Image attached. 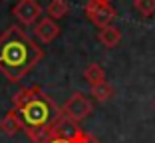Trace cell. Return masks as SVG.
I'll list each match as a JSON object with an SVG mask.
<instances>
[{
    "instance_id": "obj_1",
    "label": "cell",
    "mask_w": 155,
    "mask_h": 143,
    "mask_svg": "<svg viewBox=\"0 0 155 143\" xmlns=\"http://www.w3.org/2000/svg\"><path fill=\"white\" fill-rule=\"evenodd\" d=\"M44 58V50L20 26H10L0 36V72L8 82H20Z\"/></svg>"
},
{
    "instance_id": "obj_2",
    "label": "cell",
    "mask_w": 155,
    "mask_h": 143,
    "mask_svg": "<svg viewBox=\"0 0 155 143\" xmlns=\"http://www.w3.org/2000/svg\"><path fill=\"white\" fill-rule=\"evenodd\" d=\"M16 111H18L20 119H22L24 133L34 143H42L44 139L50 137L54 123L64 115L62 107L56 106V102L42 88L38 89V93L32 99H28Z\"/></svg>"
},
{
    "instance_id": "obj_3",
    "label": "cell",
    "mask_w": 155,
    "mask_h": 143,
    "mask_svg": "<svg viewBox=\"0 0 155 143\" xmlns=\"http://www.w3.org/2000/svg\"><path fill=\"white\" fill-rule=\"evenodd\" d=\"M84 12H86L87 20L91 24H96L97 28L111 26L115 14H117L107 0H87V4L84 6Z\"/></svg>"
},
{
    "instance_id": "obj_4",
    "label": "cell",
    "mask_w": 155,
    "mask_h": 143,
    "mask_svg": "<svg viewBox=\"0 0 155 143\" xmlns=\"http://www.w3.org/2000/svg\"><path fill=\"white\" fill-rule=\"evenodd\" d=\"M91 111H94L91 99L87 96H84V93H80V92L72 93V96L68 97V102L62 106V113H64L66 117H70V119L78 121V123L82 119H86Z\"/></svg>"
},
{
    "instance_id": "obj_5",
    "label": "cell",
    "mask_w": 155,
    "mask_h": 143,
    "mask_svg": "<svg viewBox=\"0 0 155 143\" xmlns=\"http://www.w3.org/2000/svg\"><path fill=\"white\" fill-rule=\"evenodd\" d=\"M12 14L16 16V20L20 24L32 26V24H36L38 16L42 14V6L38 0H18L12 6Z\"/></svg>"
},
{
    "instance_id": "obj_6",
    "label": "cell",
    "mask_w": 155,
    "mask_h": 143,
    "mask_svg": "<svg viewBox=\"0 0 155 143\" xmlns=\"http://www.w3.org/2000/svg\"><path fill=\"white\" fill-rule=\"evenodd\" d=\"M80 131H82V127L78 125V121H74V119H70V117L62 115V117H60V119L54 123L50 137H64V139L74 141V139L78 137V133H80Z\"/></svg>"
},
{
    "instance_id": "obj_7",
    "label": "cell",
    "mask_w": 155,
    "mask_h": 143,
    "mask_svg": "<svg viewBox=\"0 0 155 143\" xmlns=\"http://www.w3.org/2000/svg\"><path fill=\"white\" fill-rule=\"evenodd\" d=\"M60 34V26L56 24V20H52L50 16L42 18L40 22L34 24V36L44 44H50L52 40H56Z\"/></svg>"
},
{
    "instance_id": "obj_8",
    "label": "cell",
    "mask_w": 155,
    "mask_h": 143,
    "mask_svg": "<svg viewBox=\"0 0 155 143\" xmlns=\"http://www.w3.org/2000/svg\"><path fill=\"white\" fill-rule=\"evenodd\" d=\"M0 129L4 131L6 135H16L18 131H24V127H22V119H20L18 111L14 109V107H12L10 111H6L4 117L0 119Z\"/></svg>"
},
{
    "instance_id": "obj_9",
    "label": "cell",
    "mask_w": 155,
    "mask_h": 143,
    "mask_svg": "<svg viewBox=\"0 0 155 143\" xmlns=\"http://www.w3.org/2000/svg\"><path fill=\"white\" fill-rule=\"evenodd\" d=\"M97 38H100V42L105 48H115L119 44V40H121V32L115 26H105V28H100Z\"/></svg>"
},
{
    "instance_id": "obj_10",
    "label": "cell",
    "mask_w": 155,
    "mask_h": 143,
    "mask_svg": "<svg viewBox=\"0 0 155 143\" xmlns=\"http://www.w3.org/2000/svg\"><path fill=\"white\" fill-rule=\"evenodd\" d=\"M84 80L90 83V88L91 86H97V83H101V82H105L104 68H101L100 64H90L86 70H84Z\"/></svg>"
},
{
    "instance_id": "obj_11",
    "label": "cell",
    "mask_w": 155,
    "mask_h": 143,
    "mask_svg": "<svg viewBox=\"0 0 155 143\" xmlns=\"http://www.w3.org/2000/svg\"><path fill=\"white\" fill-rule=\"evenodd\" d=\"M38 89H40V86H30V88H22V89H18V92L12 96V107H14V109L22 107L24 103L28 102V99H32V97L36 96Z\"/></svg>"
},
{
    "instance_id": "obj_12",
    "label": "cell",
    "mask_w": 155,
    "mask_h": 143,
    "mask_svg": "<svg viewBox=\"0 0 155 143\" xmlns=\"http://www.w3.org/2000/svg\"><path fill=\"white\" fill-rule=\"evenodd\" d=\"M68 12H70L68 0H50V4H48V16L52 20H62L64 16H68Z\"/></svg>"
},
{
    "instance_id": "obj_13",
    "label": "cell",
    "mask_w": 155,
    "mask_h": 143,
    "mask_svg": "<svg viewBox=\"0 0 155 143\" xmlns=\"http://www.w3.org/2000/svg\"><path fill=\"white\" fill-rule=\"evenodd\" d=\"M90 93L94 96L96 102H107V99L114 97V88H111L107 82H101V83H97V86H91Z\"/></svg>"
},
{
    "instance_id": "obj_14",
    "label": "cell",
    "mask_w": 155,
    "mask_h": 143,
    "mask_svg": "<svg viewBox=\"0 0 155 143\" xmlns=\"http://www.w3.org/2000/svg\"><path fill=\"white\" fill-rule=\"evenodd\" d=\"M133 8L143 18H149L151 14H155V0H133Z\"/></svg>"
},
{
    "instance_id": "obj_15",
    "label": "cell",
    "mask_w": 155,
    "mask_h": 143,
    "mask_svg": "<svg viewBox=\"0 0 155 143\" xmlns=\"http://www.w3.org/2000/svg\"><path fill=\"white\" fill-rule=\"evenodd\" d=\"M72 143H101V141H100L97 137H94L91 133H86V131H80V133H78V137L74 139Z\"/></svg>"
},
{
    "instance_id": "obj_16",
    "label": "cell",
    "mask_w": 155,
    "mask_h": 143,
    "mask_svg": "<svg viewBox=\"0 0 155 143\" xmlns=\"http://www.w3.org/2000/svg\"><path fill=\"white\" fill-rule=\"evenodd\" d=\"M42 143H72V141H70V139H64V137H48Z\"/></svg>"
},
{
    "instance_id": "obj_17",
    "label": "cell",
    "mask_w": 155,
    "mask_h": 143,
    "mask_svg": "<svg viewBox=\"0 0 155 143\" xmlns=\"http://www.w3.org/2000/svg\"><path fill=\"white\" fill-rule=\"evenodd\" d=\"M153 111H155V99H153Z\"/></svg>"
},
{
    "instance_id": "obj_18",
    "label": "cell",
    "mask_w": 155,
    "mask_h": 143,
    "mask_svg": "<svg viewBox=\"0 0 155 143\" xmlns=\"http://www.w3.org/2000/svg\"><path fill=\"white\" fill-rule=\"evenodd\" d=\"M107 2H110V0H107Z\"/></svg>"
}]
</instances>
